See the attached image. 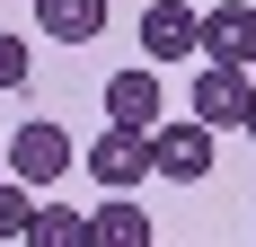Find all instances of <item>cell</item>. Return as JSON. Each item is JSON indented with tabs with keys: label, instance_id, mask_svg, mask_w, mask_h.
Returning <instances> with one entry per match:
<instances>
[{
	"label": "cell",
	"instance_id": "14",
	"mask_svg": "<svg viewBox=\"0 0 256 247\" xmlns=\"http://www.w3.org/2000/svg\"><path fill=\"white\" fill-rule=\"evenodd\" d=\"M0 176H9V150H0Z\"/></svg>",
	"mask_w": 256,
	"mask_h": 247
},
{
	"label": "cell",
	"instance_id": "10",
	"mask_svg": "<svg viewBox=\"0 0 256 247\" xmlns=\"http://www.w3.org/2000/svg\"><path fill=\"white\" fill-rule=\"evenodd\" d=\"M26 247H88V212L80 203H36L26 212Z\"/></svg>",
	"mask_w": 256,
	"mask_h": 247
},
{
	"label": "cell",
	"instance_id": "8",
	"mask_svg": "<svg viewBox=\"0 0 256 247\" xmlns=\"http://www.w3.org/2000/svg\"><path fill=\"white\" fill-rule=\"evenodd\" d=\"M88 247H159V221L132 194H106L98 212H88Z\"/></svg>",
	"mask_w": 256,
	"mask_h": 247
},
{
	"label": "cell",
	"instance_id": "4",
	"mask_svg": "<svg viewBox=\"0 0 256 247\" xmlns=\"http://www.w3.org/2000/svg\"><path fill=\"white\" fill-rule=\"evenodd\" d=\"M248 106H256V80L248 71H230V62H204V71H194V98H186L194 124L230 132V124H248Z\"/></svg>",
	"mask_w": 256,
	"mask_h": 247
},
{
	"label": "cell",
	"instance_id": "1",
	"mask_svg": "<svg viewBox=\"0 0 256 247\" xmlns=\"http://www.w3.org/2000/svg\"><path fill=\"white\" fill-rule=\"evenodd\" d=\"M0 150H9V176H18V186H62V176H71V159H80V142H71L53 115H26Z\"/></svg>",
	"mask_w": 256,
	"mask_h": 247
},
{
	"label": "cell",
	"instance_id": "12",
	"mask_svg": "<svg viewBox=\"0 0 256 247\" xmlns=\"http://www.w3.org/2000/svg\"><path fill=\"white\" fill-rule=\"evenodd\" d=\"M0 88H26V44L18 36H0Z\"/></svg>",
	"mask_w": 256,
	"mask_h": 247
},
{
	"label": "cell",
	"instance_id": "6",
	"mask_svg": "<svg viewBox=\"0 0 256 247\" xmlns=\"http://www.w3.org/2000/svg\"><path fill=\"white\" fill-rule=\"evenodd\" d=\"M194 36H204V18H194L186 0H150V9H142V53H150V71L186 62V53H194Z\"/></svg>",
	"mask_w": 256,
	"mask_h": 247
},
{
	"label": "cell",
	"instance_id": "11",
	"mask_svg": "<svg viewBox=\"0 0 256 247\" xmlns=\"http://www.w3.org/2000/svg\"><path fill=\"white\" fill-rule=\"evenodd\" d=\"M26 212H36V186L0 176V247H9V238H26Z\"/></svg>",
	"mask_w": 256,
	"mask_h": 247
},
{
	"label": "cell",
	"instance_id": "3",
	"mask_svg": "<svg viewBox=\"0 0 256 247\" xmlns=\"http://www.w3.org/2000/svg\"><path fill=\"white\" fill-rule=\"evenodd\" d=\"M88 176L115 186V194L150 186V132H142V124H106L98 142H88Z\"/></svg>",
	"mask_w": 256,
	"mask_h": 247
},
{
	"label": "cell",
	"instance_id": "5",
	"mask_svg": "<svg viewBox=\"0 0 256 247\" xmlns=\"http://www.w3.org/2000/svg\"><path fill=\"white\" fill-rule=\"evenodd\" d=\"M194 53H204V62H230V71H256V0H221V9H204Z\"/></svg>",
	"mask_w": 256,
	"mask_h": 247
},
{
	"label": "cell",
	"instance_id": "2",
	"mask_svg": "<svg viewBox=\"0 0 256 247\" xmlns=\"http://www.w3.org/2000/svg\"><path fill=\"white\" fill-rule=\"evenodd\" d=\"M150 176H168V186H204V176H212V124H194V115L150 124Z\"/></svg>",
	"mask_w": 256,
	"mask_h": 247
},
{
	"label": "cell",
	"instance_id": "9",
	"mask_svg": "<svg viewBox=\"0 0 256 247\" xmlns=\"http://www.w3.org/2000/svg\"><path fill=\"white\" fill-rule=\"evenodd\" d=\"M36 26L53 44H98L106 36V0H36Z\"/></svg>",
	"mask_w": 256,
	"mask_h": 247
},
{
	"label": "cell",
	"instance_id": "7",
	"mask_svg": "<svg viewBox=\"0 0 256 247\" xmlns=\"http://www.w3.org/2000/svg\"><path fill=\"white\" fill-rule=\"evenodd\" d=\"M159 115H168V88H159L150 62H132V71L106 80V124H142V132H150Z\"/></svg>",
	"mask_w": 256,
	"mask_h": 247
},
{
	"label": "cell",
	"instance_id": "13",
	"mask_svg": "<svg viewBox=\"0 0 256 247\" xmlns=\"http://www.w3.org/2000/svg\"><path fill=\"white\" fill-rule=\"evenodd\" d=\"M238 132H248V142H256V106H248V124H238Z\"/></svg>",
	"mask_w": 256,
	"mask_h": 247
}]
</instances>
